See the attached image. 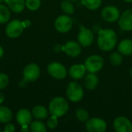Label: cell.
<instances>
[{"instance_id": "obj_1", "label": "cell", "mask_w": 132, "mask_h": 132, "mask_svg": "<svg viewBox=\"0 0 132 132\" xmlns=\"http://www.w3.org/2000/svg\"><path fill=\"white\" fill-rule=\"evenodd\" d=\"M118 42V37L115 32L111 29H101L98 32L97 46L103 51L112 50Z\"/></svg>"}, {"instance_id": "obj_2", "label": "cell", "mask_w": 132, "mask_h": 132, "mask_svg": "<svg viewBox=\"0 0 132 132\" xmlns=\"http://www.w3.org/2000/svg\"><path fill=\"white\" fill-rule=\"evenodd\" d=\"M69 110L68 102L61 97H56L51 100L49 104V111L51 115L57 118L64 116Z\"/></svg>"}, {"instance_id": "obj_3", "label": "cell", "mask_w": 132, "mask_h": 132, "mask_svg": "<svg viewBox=\"0 0 132 132\" xmlns=\"http://www.w3.org/2000/svg\"><path fill=\"white\" fill-rule=\"evenodd\" d=\"M68 99L72 102H79L84 97V90L82 86L77 82H70L66 90Z\"/></svg>"}, {"instance_id": "obj_4", "label": "cell", "mask_w": 132, "mask_h": 132, "mask_svg": "<svg viewBox=\"0 0 132 132\" xmlns=\"http://www.w3.org/2000/svg\"><path fill=\"white\" fill-rule=\"evenodd\" d=\"M104 64V59L100 55H91L86 59L84 63L87 71L91 73H96L100 71L103 68Z\"/></svg>"}, {"instance_id": "obj_5", "label": "cell", "mask_w": 132, "mask_h": 132, "mask_svg": "<svg viewBox=\"0 0 132 132\" xmlns=\"http://www.w3.org/2000/svg\"><path fill=\"white\" fill-rule=\"evenodd\" d=\"M48 73L51 77L57 80H63L67 77V71L66 67L60 63L52 62L48 65Z\"/></svg>"}, {"instance_id": "obj_6", "label": "cell", "mask_w": 132, "mask_h": 132, "mask_svg": "<svg viewBox=\"0 0 132 132\" xmlns=\"http://www.w3.org/2000/svg\"><path fill=\"white\" fill-rule=\"evenodd\" d=\"M85 127L89 132H104L107 129V123L102 118H93L86 121Z\"/></svg>"}, {"instance_id": "obj_7", "label": "cell", "mask_w": 132, "mask_h": 132, "mask_svg": "<svg viewBox=\"0 0 132 132\" xmlns=\"http://www.w3.org/2000/svg\"><path fill=\"white\" fill-rule=\"evenodd\" d=\"M56 29L60 32H69L73 26L72 19L66 15H60L56 18L54 23Z\"/></svg>"}, {"instance_id": "obj_8", "label": "cell", "mask_w": 132, "mask_h": 132, "mask_svg": "<svg viewBox=\"0 0 132 132\" xmlns=\"http://www.w3.org/2000/svg\"><path fill=\"white\" fill-rule=\"evenodd\" d=\"M24 29L22 22L18 19H15L11 21L6 26L5 32L7 36L10 38H16L19 37Z\"/></svg>"}, {"instance_id": "obj_9", "label": "cell", "mask_w": 132, "mask_h": 132, "mask_svg": "<svg viewBox=\"0 0 132 132\" xmlns=\"http://www.w3.org/2000/svg\"><path fill=\"white\" fill-rule=\"evenodd\" d=\"M101 17L106 22H114L118 21L120 17V11L116 6L108 5L102 9Z\"/></svg>"}, {"instance_id": "obj_10", "label": "cell", "mask_w": 132, "mask_h": 132, "mask_svg": "<svg viewBox=\"0 0 132 132\" xmlns=\"http://www.w3.org/2000/svg\"><path fill=\"white\" fill-rule=\"evenodd\" d=\"M40 76V69L36 63L28 64L23 70V77L25 81H35Z\"/></svg>"}, {"instance_id": "obj_11", "label": "cell", "mask_w": 132, "mask_h": 132, "mask_svg": "<svg viewBox=\"0 0 132 132\" xmlns=\"http://www.w3.org/2000/svg\"><path fill=\"white\" fill-rule=\"evenodd\" d=\"M114 128L117 132H132V123L124 116H120L114 121Z\"/></svg>"}, {"instance_id": "obj_12", "label": "cell", "mask_w": 132, "mask_h": 132, "mask_svg": "<svg viewBox=\"0 0 132 132\" xmlns=\"http://www.w3.org/2000/svg\"><path fill=\"white\" fill-rule=\"evenodd\" d=\"M94 39V36L93 32L87 28H82L77 36L78 43L83 47L90 46L93 43Z\"/></svg>"}, {"instance_id": "obj_13", "label": "cell", "mask_w": 132, "mask_h": 132, "mask_svg": "<svg viewBox=\"0 0 132 132\" xmlns=\"http://www.w3.org/2000/svg\"><path fill=\"white\" fill-rule=\"evenodd\" d=\"M118 25L124 31H132V9L125 11L118 19Z\"/></svg>"}, {"instance_id": "obj_14", "label": "cell", "mask_w": 132, "mask_h": 132, "mask_svg": "<svg viewBox=\"0 0 132 132\" xmlns=\"http://www.w3.org/2000/svg\"><path fill=\"white\" fill-rule=\"evenodd\" d=\"M66 54L71 57H77L81 53V46L75 41H68L63 46Z\"/></svg>"}, {"instance_id": "obj_15", "label": "cell", "mask_w": 132, "mask_h": 132, "mask_svg": "<svg viewBox=\"0 0 132 132\" xmlns=\"http://www.w3.org/2000/svg\"><path fill=\"white\" fill-rule=\"evenodd\" d=\"M87 69L84 64L78 63L72 65L69 69V74L74 80H80L86 74Z\"/></svg>"}, {"instance_id": "obj_16", "label": "cell", "mask_w": 132, "mask_h": 132, "mask_svg": "<svg viewBox=\"0 0 132 132\" xmlns=\"http://www.w3.org/2000/svg\"><path fill=\"white\" fill-rule=\"evenodd\" d=\"M16 121L22 125H29L32 121V113L27 109H20L16 114Z\"/></svg>"}, {"instance_id": "obj_17", "label": "cell", "mask_w": 132, "mask_h": 132, "mask_svg": "<svg viewBox=\"0 0 132 132\" xmlns=\"http://www.w3.org/2000/svg\"><path fill=\"white\" fill-rule=\"evenodd\" d=\"M98 83H99V80H98L97 77L95 75V73H90L89 74H87L85 77V78L84 80V87L89 90H95L98 85Z\"/></svg>"}, {"instance_id": "obj_18", "label": "cell", "mask_w": 132, "mask_h": 132, "mask_svg": "<svg viewBox=\"0 0 132 132\" xmlns=\"http://www.w3.org/2000/svg\"><path fill=\"white\" fill-rule=\"evenodd\" d=\"M118 50L120 53L125 56H130L132 54V40L125 39L120 42L118 46Z\"/></svg>"}, {"instance_id": "obj_19", "label": "cell", "mask_w": 132, "mask_h": 132, "mask_svg": "<svg viewBox=\"0 0 132 132\" xmlns=\"http://www.w3.org/2000/svg\"><path fill=\"white\" fill-rule=\"evenodd\" d=\"M8 7L14 12H21L26 5L25 0H5Z\"/></svg>"}, {"instance_id": "obj_20", "label": "cell", "mask_w": 132, "mask_h": 132, "mask_svg": "<svg viewBox=\"0 0 132 132\" xmlns=\"http://www.w3.org/2000/svg\"><path fill=\"white\" fill-rule=\"evenodd\" d=\"M32 114L36 119H38V120L46 119L48 117V111L44 106L37 105L32 108Z\"/></svg>"}, {"instance_id": "obj_21", "label": "cell", "mask_w": 132, "mask_h": 132, "mask_svg": "<svg viewBox=\"0 0 132 132\" xmlns=\"http://www.w3.org/2000/svg\"><path fill=\"white\" fill-rule=\"evenodd\" d=\"M12 111L5 106H0V122L8 123L12 120Z\"/></svg>"}, {"instance_id": "obj_22", "label": "cell", "mask_w": 132, "mask_h": 132, "mask_svg": "<svg viewBox=\"0 0 132 132\" xmlns=\"http://www.w3.org/2000/svg\"><path fill=\"white\" fill-rule=\"evenodd\" d=\"M75 115L77 119L81 122H86L90 118L89 112L83 108H77L75 111Z\"/></svg>"}, {"instance_id": "obj_23", "label": "cell", "mask_w": 132, "mask_h": 132, "mask_svg": "<svg viewBox=\"0 0 132 132\" xmlns=\"http://www.w3.org/2000/svg\"><path fill=\"white\" fill-rule=\"evenodd\" d=\"M82 4L90 10H96L101 5L102 0H81Z\"/></svg>"}, {"instance_id": "obj_24", "label": "cell", "mask_w": 132, "mask_h": 132, "mask_svg": "<svg viewBox=\"0 0 132 132\" xmlns=\"http://www.w3.org/2000/svg\"><path fill=\"white\" fill-rule=\"evenodd\" d=\"M10 19L9 9L4 5L0 4V24L8 22Z\"/></svg>"}, {"instance_id": "obj_25", "label": "cell", "mask_w": 132, "mask_h": 132, "mask_svg": "<svg viewBox=\"0 0 132 132\" xmlns=\"http://www.w3.org/2000/svg\"><path fill=\"white\" fill-rule=\"evenodd\" d=\"M61 9L63 12L67 15H71L74 12V6L70 0L63 1L61 3Z\"/></svg>"}, {"instance_id": "obj_26", "label": "cell", "mask_w": 132, "mask_h": 132, "mask_svg": "<svg viewBox=\"0 0 132 132\" xmlns=\"http://www.w3.org/2000/svg\"><path fill=\"white\" fill-rule=\"evenodd\" d=\"M30 130L32 132H46V127L43 122L39 121H35L31 123Z\"/></svg>"}, {"instance_id": "obj_27", "label": "cell", "mask_w": 132, "mask_h": 132, "mask_svg": "<svg viewBox=\"0 0 132 132\" xmlns=\"http://www.w3.org/2000/svg\"><path fill=\"white\" fill-rule=\"evenodd\" d=\"M110 61L111 64H113L114 66H116V67L120 66L123 61L122 54L118 52H114L111 53V55L110 56Z\"/></svg>"}, {"instance_id": "obj_28", "label": "cell", "mask_w": 132, "mask_h": 132, "mask_svg": "<svg viewBox=\"0 0 132 132\" xmlns=\"http://www.w3.org/2000/svg\"><path fill=\"white\" fill-rule=\"evenodd\" d=\"M41 5L40 0H26V6L31 11L37 10Z\"/></svg>"}, {"instance_id": "obj_29", "label": "cell", "mask_w": 132, "mask_h": 132, "mask_svg": "<svg viewBox=\"0 0 132 132\" xmlns=\"http://www.w3.org/2000/svg\"><path fill=\"white\" fill-rule=\"evenodd\" d=\"M57 118H58L57 117H56L54 115H52L47 120L46 125H47V127L50 129H54V128H56L58 126V119Z\"/></svg>"}, {"instance_id": "obj_30", "label": "cell", "mask_w": 132, "mask_h": 132, "mask_svg": "<svg viewBox=\"0 0 132 132\" xmlns=\"http://www.w3.org/2000/svg\"><path fill=\"white\" fill-rule=\"evenodd\" d=\"M9 80L6 74L0 73V90L5 88L9 84Z\"/></svg>"}, {"instance_id": "obj_31", "label": "cell", "mask_w": 132, "mask_h": 132, "mask_svg": "<svg viewBox=\"0 0 132 132\" xmlns=\"http://www.w3.org/2000/svg\"><path fill=\"white\" fill-rule=\"evenodd\" d=\"M15 131V128L13 124H7L4 128L5 132H14Z\"/></svg>"}, {"instance_id": "obj_32", "label": "cell", "mask_w": 132, "mask_h": 132, "mask_svg": "<svg viewBox=\"0 0 132 132\" xmlns=\"http://www.w3.org/2000/svg\"><path fill=\"white\" fill-rule=\"evenodd\" d=\"M22 25L24 28H27L31 25V22L29 20H25L24 22H22Z\"/></svg>"}, {"instance_id": "obj_33", "label": "cell", "mask_w": 132, "mask_h": 132, "mask_svg": "<svg viewBox=\"0 0 132 132\" xmlns=\"http://www.w3.org/2000/svg\"><path fill=\"white\" fill-rule=\"evenodd\" d=\"M29 128L28 125H22V128H21V131L22 132H28L29 131Z\"/></svg>"}, {"instance_id": "obj_34", "label": "cell", "mask_w": 132, "mask_h": 132, "mask_svg": "<svg viewBox=\"0 0 132 132\" xmlns=\"http://www.w3.org/2000/svg\"><path fill=\"white\" fill-rule=\"evenodd\" d=\"M4 101H5V96L2 93L0 92V104H2L4 102Z\"/></svg>"}, {"instance_id": "obj_35", "label": "cell", "mask_w": 132, "mask_h": 132, "mask_svg": "<svg viewBox=\"0 0 132 132\" xmlns=\"http://www.w3.org/2000/svg\"><path fill=\"white\" fill-rule=\"evenodd\" d=\"M3 53H4V50H3V48L0 46V58L3 56Z\"/></svg>"}, {"instance_id": "obj_36", "label": "cell", "mask_w": 132, "mask_h": 132, "mask_svg": "<svg viewBox=\"0 0 132 132\" xmlns=\"http://www.w3.org/2000/svg\"><path fill=\"white\" fill-rule=\"evenodd\" d=\"M130 77H131V78L132 79V67L131 68V70H130Z\"/></svg>"}, {"instance_id": "obj_37", "label": "cell", "mask_w": 132, "mask_h": 132, "mask_svg": "<svg viewBox=\"0 0 132 132\" xmlns=\"http://www.w3.org/2000/svg\"><path fill=\"white\" fill-rule=\"evenodd\" d=\"M126 2H132V0H124Z\"/></svg>"}, {"instance_id": "obj_38", "label": "cell", "mask_w": 132, "mask_h": 132, "mask_svg": "<svg viewBox=\"0 0 132 132\" xmlns=\"http://www.w3.org/2000/svg\"><path fill=\"white\" fill-rule=\"evenodd\" d=\"M70 1H71V2H77V1H78V0H70Z\"/></svg>"}, {"instance_id": "obj_39", "label": "cell", "mask_w": 132, "mask_h": 132, "mask_svg": "<svg viewBox=\"0 0 132 132\" xmlns=\"http://www.w3.org/2000/svg\"><path fill=\"white\" fill-rule=\"evenodd\" d=\"M2 1H3V0H0V2H2Z\"/></svg>"}]
</instances>
